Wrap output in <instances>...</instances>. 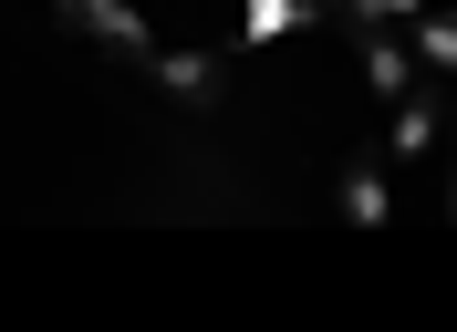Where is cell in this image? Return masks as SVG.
Instances as JSON below:
<instances>
[{
    "label": "cell",
    "mask_w": 457,
    "mask_h": 332,
    "mask_svg": "<svg viewBox=\"0 0 457 332\" xmlns=\"http://www.w3.org/2000/svg\"><path fill=\"white\" fill-rule=\"evenodd\" d=\"M427 62H447V73H457V31H447V21H427Z\"/></svg>",
    "instance_id": "obj_6"
},
{
    "label": "cell",
    "mask_w": 457,
    "mask_h": 332,
    "mask_svg": "<svg viewBox=\"0 0 457 332\" xmlns=\"http://www.w3.org/2000/svg\"><path fill=\"white\" fill-rule=\"evenodd\" d=\"M427 136H436V114L405 104V114H395V156H427Z\"/></svg>",
    "instance_id": "obj_4"
},
{
    "label": "cell",
    "mask_w": 457,
    "mask_h": 332,
    "mask_svg": "<svg viewBox=\"0 0 457 332\" xmlns=\"http://www.w3.org/2000/svg\"><path fill=\"white\" fill-rule=\"evenodd\" d=\"M53 11H62V31H104L114 53H145V21L125 0H53Z\"/></svg>",
    "instance_id": "obj_1"
},
{
    "label": "cell",
    "mask_w": 457,
    "mask_h": 332,
    "mask_svg": "<svg viewBox=\"0 0 457 332\" xmlns=\"http://www.w3.org/2000/svg\"><path fill=\"white\" fill-rule=\"evenodd\" d=\"M343 219H353V228L385 219V177H374V166H343Z\"/></svg>",
    "instance_id": "obj_3"
},
{
    "label": "cell",
    "mask_w": 457,
    "mask_h": 332,
    "mask_svg": "<svg viewBox=\"0 0 457 332\" xmlns=\"http://www.w3.org/2000/svg\"><path fill=\"white\" fill-rule=\"evenodd\" d=\"M156 83H167L177 104H208V94H219V62L208 53H156Z\"/></svg>",
    "instance_id": "obj_2"
},
{
    "label": "cell",
    "mask_w": 457,
    "mask_h": 332,
    "mask_svg": "<svg viewBox=\"0 0 457 332\" xmlns=\"http://www.w3.org/2000/svg\"><path fill=\"white\" fill-rule=\"evenodd\" d=\"M364 73L385 83V94H405V53H395V42H374V53H364Z\"/></svg>",
    "instance_id": "obj_5"
}]
</instances>
